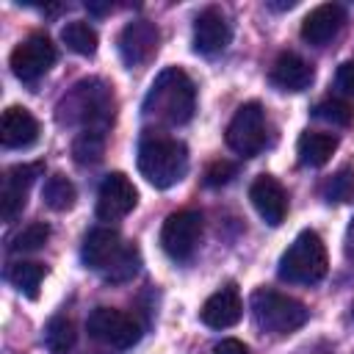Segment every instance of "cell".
Segmentation results:
<instances>
[{
	"label": "cell",
	"mask_w": 354,
	"mask_h": 354,
	"mask_svg": "<svg viewBox=\"0 0 354 354\" xmlns=\"http://www.w3.org/2000/svg\"><path fill=\"white\" fill-rule=\"evenodd\" d=\"M61 39L77 55H94L97 53V30L88 22H83V19L66 22L64 30H61Z\"/></svg>",
	"instance_id": "obj_25"
},
{
	"label": "cell",
	"mask_w": 354,
	"mask_h": 354,
	"mask_svg": "<svg viewBox=\"0 0 354 354\" xmlns=\"http://www.w3.org/2000/svg\"><path fill=\"white\" fill-rule=\"evenodd\" d=\"M55 64V44L44 33H33L11 53V72L22 83H36Z\"/></svg>",
	"instance_id": "obj_9"
},
{
	"label": "cell",
	"mask_w": 354,
	"mask_h": 354,
	"mask_svg": "<svg viewBox=\"0 0 354 354\" xmlns=\"http://www.w3.org/2000/svg\"><path fill=\"white\" fill-rule=\"evenodd\" d=\"M122 249H124V241H122V235H119L116 230H111V227H97V230H91V232L86 235L80 257H83V263H86L88 268H94V271L102 274V271L119 257Z\"/></svg>",
	"instance_id": "obj_18"
},
{
	"label": "cell",
	"mask_w": 354,
	"mask_h": 354,
	"mask_svg": "<svg viewBox=\"0 0 354 354\" xmlns=\"http://www.w3.org/2000/svg\"><path fill=\"white\" fill-rule=\"evenodd\" d=\"M47 238H50V227L44 221H33V224H28L25 230H19L11 238L8 249L11 252H36V249H41L47 243Z\"/></svg>",
	"instance_id": "obj_28"
},
{
	"label": "cell",
	"mask_w": 354,
	"mask_h": 354,
	"mask_svg": "<svg viewBox=\"0 0 354 354\" xmlns=\"http://www.w3.org/2000/svg\"><path fill=\"white\" fill-rule=\"evenodd\" d=\"M230 39H232V28H230V19L221 8L210 6V8L199 11V17L194 22V50L199 55L213 58V55L224 53Z\"/></svg>",
	"instance_id": "obj_12"
},
{
	"label": "cell",
	"mask_w": 354,
	"mask_h": 354,
	"mask_svg": "<svg viewBox=\"0 0 354 354\" xmlns=\"http://www.w3.org/2000/svg\"><path fill=\"white\" fill-rule=\"evenodd\" d=\"M249 199L254 205V210L260 213V218L268 227H279L285 221L288 213V194L279 185V180H274L271 174H260L252 188H249Z\"/></svg>",
	"instance_id": "obj_14"
},
{
	"label": "cell",
	"mask_w": 354,
	"mask_h": 354,
	"mask_svg": "<svg viewBox=\"0 0 354 354\" xmlns=\"http://www.w3.org/2000/svg\"><path fill=\"white\" fill-rule=\"evenodd\" d=\"M158 41H160V33H158L155 22L133 19L122 28L116 44H119V55L127 66H141L158 53Z\"/></svg>",
	"instance_id": "obj_11"
},
{
	"label": "cell",
	"mask_w": 354,
	"mask_h": 354,
	"mask_svg": "<svg viewBox=\"0 0 354 354\" xmlns=\"http://www.w3.org/2000/svg\"><path fill=\"white\" fill-rule=\"evenodd\" d=\"M329 271V254L318 232L304 230L279 257V279L293 285H315Z\"/></svg>",
	"instance_id": "obj_4"
},
{
	"label": "cell",
	"mask_w": 354,
	"mask_h": 354,
	"mask_svg": "<svg viewBox=\"0 0 354 354\" xmlns=\"http://www.w3.org/2000/svg\"><path fill=\"white\" fill-rule=\"evenodd\" d=\"M86 329L94 340L111 346V348H130L141 340V321L124 310L116 307H97L91 310Z\"/></svg>",
	"instance_id": "obj_6"
},
{
	"label": "cell",
	"mask_w": 354,
	"mask_h": 354,
	"mask_svg": "<svg viewBox=\"0 0 354 354\" xmlns=\"http://www.w3.org/2000/svg\"><path fill=\"white\" fill-rule=\"evenodd\" d=\"M213 354H249V348L235 337H224L221 343H216Z\"/></svg>",
	"instance_id": "obj_32"
},
{
	"label": "cell",
	"mask_w": 354,
	"mask_h": 354,
	"mask_svg": "<svg viewBox=\"0 0 354 354\" xmlns=\"http://www.w3.org/2000/svg\"><path fill=\"white\" fill-rule=\"evenodd\" d=\"M105 152V133L102 130H80L72 141V158L80 166H94L102 160Z\"/></svg>",
	"instance_id": "obj_22"
},
{
	"label": "cell",
	"mask_w": 354,
	"mask_h": 354,
	"mask_svg": "<svg viewBox=\"0 0 354 354\" xmlns=\"http://www.w3.org/2000/svg\"><path fill=\"white\" fill-rule=\"evenodd\" d=\"M44 274H47V268H44L41 263H30V260H17V263H11L8 271H6L8 282H11L19 293H25L28 299H36V296H39V285H41Z\"/></svg>",
	"instance_id": "obj_21"
},
{
	"label": "cell",
	"mask_w": 354,
	"mask_h": 354,
	"mask_svg": "<svg viewBox=\"0 0 354 354\" xmlns=\"http://www.w3.org/2000/svg\"><path fill=\"white\" fill-rule=\"evenodd\" d=\"M39 171H41V163H17L6 171L3 191H0V216H3V221H14L22 213V207L28 202V191H30Z\"/></svg>",
	"instance_id": "obj_13"
},
{
	"label": "cell",
	"mask_w": 354,
	"mask_h": 354,
	"mask_svg": "<svg viewBox=\"0 0 354 354\" xmlns=\"http://www.w3.org/2000/svg\"><path fill=\"white\" fill-rule=\"evenodd\" d=\"M271 83L279 88V91H304L310 88L313 77H315V69L310 61H304L301 55L296 53H282L274 66H271Z\"/></svg>",
	"instance_id": "obj_19"
},
{
	"label": "cell",
	"mask_w": 354,
	"mask_h": 354,
	"mask_svg": "<svg viewBox=\"0 0 354 354\" xmlns=\"http://www.w3.org/2000/svg\"><path fill=\"white\" fill-rule=\"evenodd\" d=\"M348 254L354 257V224H351V230H348Z\"/></svg>",
	"instance_id": "obj_34"
},
{
	"label": "cell",
	"mask_w": 354,
	"mask_h": 354,
	"mask_svg": "<svg viewBox=\"0 0 354 354\" xmlns=\"http://www.w3.org/2000/svg\"><path fill=\"white\" fill-rule=\"evenodd\" d=\"M138 171L155 188L177 185L188 171V147L169 136H144L138 144Z\"/></svg>",
	"instance_id": "obj_2"
},
{
	"label": "cell",
	"mask_w": 354,
	"mask_h": 354,
	"mask_svg": "<svg viewBox=\"0 0 354 354\" xmlns=\"http://www.w3.org/2000/svg\"><path fill=\"white\" fill-rule=\"evenodd\" d=\"M343 22H346V8L343 6H337V3H321V6H315L301 19V39L307 44L321 47V44L332 41L340 33Z\"/></svg>",
	"instance_id": "obj_16"
},
{
	"label": "cell",
	"mask_w": 354,
	"mask_h": 354,
	"mask_svg": "<svg viewBox=\"0 0 354 354\" xmlns=\"http://www.w3.org/2000/svg\"><path fill=\"white\" fill-rule=\"evenodd\" d=\"M241 315H243V301H241V293L235 285L218 288L213 296L205 299V304L199 310L202 324L210 329H230L241 321Z\"/></svg>",
	"instance_id": "obj_15"
},
{
	"label": "cell",
	"mask_w": 354,
	"mask_h": 354,
	"mask_svg": "<svg viewBox=\"0 0 354 354\" xmlns=\"http://www.w3.org/2000/svg\"><path fill=\"white\" fill-rule=\"evenodd\" d=\"M335 149H337V138L332 133H321V130H304L299 136V144H296L299 160L304 166H313V169L329 163Z\"/></svg>",
	"instance_id": "obj_20"
},
{
	"label": "cell",
	"mask_w": 354,
	"mask_h": 354,
	"mask_svg": "<svg viewBox=\"0 0 354 354\" xmlns=\"http://www.w3.org/2000/svg\"><path fill=\"white\" fill-rule=\"evenodd\" d=\"M75 340H77V332H75V324L64 315H55L47 321V329H44V346L50 354H69L75 348Z\"/></svg>",
	"instance_id": "obj_23"
},
{
	"label": "cell",
	"mask_w": 354,
	"mask_h": 354,
	"mask_svg": "<svg viewBox=\"0 0 354 354\" xmlns=\"http://www.w3.org/2000/svg\"><path fill=\"white\" fill-rule=\"evenodd\" d=\"M199 238H202V216L196 210H177L160 227V246L177 263L194 257Z\"/></svg>",
	"instance_id": "obj_8"
},
{
	"label": "cell",
	"mask_w": 354,
	"mask_h": 354,
	"mask_svg": "<svg viewBox=\"0 0 354 354\" xmlns=\"http://www.w3.org/2000/svg\"><path fill=\"white\" fill-rule=\"evenodd\" d=\"M335 83H337V88H340L346 97H354V61H343V64L337 66Z\"/></svg>",
	"instance_id": "obj_31"
},
{
	"label": "cell",
	"mask_w": 354,
	"mask_h": 354,
	"mask_svg": "<svg viewBox=\"0 0 354 354\" xmlns=\"http://www.w3.org/2000/svg\"><path fill=\"white\" fill-rule=\"evenodd\" d=\"M141 111H144V119H152L158 124H169V127L188 124L194 111H196V86H194V80L180 66L163 69L152 80Z\"/></svg>",
	"instance_id": "obj_1"
},
{
	"label": "cell",
	"mask_w": 354,
	"mask_h": 354,
	"mask_svg": "<svg viewBox=\"0 0 354 354\" xmlns=\"http://www.w3.org/2000/svg\"><path fill=\"white\" fill-rule=\"evenodd\" d=\"M138 266H141L138 249H136L133 243H124V249L119 252V257L102 271V279H105V282H127V279L136 277Z\"/></svg>",
	"instance_id": "obj_26"
},
{
	"label": "cell",
	"mask_w": 354,
	"mask_h": 354,
	"mask_svg": "<svg viewBox=\"0 0 354 354\" xmlns=\"http://www.w3.org/2000/svg\"><path fill=\"white\" fill-rule=\"evenodd\" d=\"M324 196L329 202H337V205H346V202H354V169H340L335 171L326 185H324Z\"/></svg>",
	"instance_id": "obj_27"
},
{
	"label": "cell",
	"mask_w": 354,
	"mask_h": 354,
	"mask_svg": "<svg viewBox=\"0 0 354 354\" xmlns=\"http://www.w3.org/2000/svg\"><path fill=\"white\" fill-rule=\"evenodd\" d=\"M86 8H88L91 14H97V17H102V14L111 11V3H86Z\"/></svg>",
	"instance_id": "obj_33"
},
{
	"label": "cell",
	"mask_w": 354,
	"mask_h": 354,
	"mask_svg": "<svg viewBox=\"0 0 354 354\" xmlns=\"http://www.w3.org/2000/svg\"><path fill=\"white\" fill-rule=\"evenodd\" d=\"M113 119V97L102 80H80L58 105L61 124H83V130H102Z\"/></svg>",
	"instance_id": "obj_3"
},
{
	"label": "cell",
	"mask_w": 354,
	"mask_h": 354,
	"mask_svg": "<svg viewBox=\"0 0 354 354\" xmlns=\"http://www.w3.org/2000/svg\"><path fill=\"white\" fill-rule=\"evenodd\" d=\"M39 138V122L28 108L11 105L0 116V144L6 149H28Z\"/></svg>",
	"instance_id": "obj_17"
},
{
	"label": "cell",
	"mask_w": 354,
	"mask_h": 354,
	"mask_svg": "<svg viewBox=\"0 0 354 354\" xmlns=\"http://www.w3.org/2000/svg\"><path fill=\"white\" fill-rule=\"evenodd\" d=\"M41 199H44V205H47L50 210L64 213V210H69V207L75 205L77 191H75V185H72L69 177L53 174V177H47V183H44V188H41Z\"/></svg>",
	"instance_id": "obj_24"
},
{
	"label": "cell",
	"mask_w": 354,
	"mask_h": 354,
	"mask_svg": "<svg viewBox=\"0 0 354 354\" xmlns=\"http://www.w3.org/2000/svg\"><path fill=\"white\" fill-rule=\"evenodd\" d=\"M266 144V111L260 102H243L227 124V147L241 158H254Z\"/></svg>",
	"instance_id": "obj_7"
},
{
	"label": "cell",
	"mask_w": 354,
	"mask_h": 354,
	"mask_svg": "<svg viewBox=\"0 0 354 354\" xmlns=\"http://www.w3.org/2000/svg\"><path fill=\"white\" fill-rule=\"evenodd\" d=\"M315 116L318 119H326L332 124H340V127H348L354 122V108L343 100H324L315 105Z\"/></svg>",
	"instance_id": "obj_29"
},
{
	"label": "cell",
	"mask_w": 354,
	"mask_h": 354,
	"mask_svg": "<svg viewBox=\"0 0 354 354\" xmlns=\"http://www.w3.org/2000/svg\"><path fill=\"white\" fill-rule=\"evenodd\" d=\"M252 315L260 329H266L271 335H290L307 324L310 310L293 296L260 288L252 293Z\"/></svg>",
	"instance_id": "obj_5"
},
{
	"label": "cell",
	"mask_w": 354,
	"mask_h": 354,
	"mask_svg": "<svg viewBox=\"0 0 354 354\" xmlns=\"http://www.w3.org/2000/svg\"><path fill=\"white\" fill-rule=\"evenodd\" d=\"M235 177V166L230 163V160H213L210 166H207V171H205V183L207 185H224V183H230Z\"/></svg>",
	"instance_id": "obj_30"
},
{
	"label": "cell",
	"mask_w": 354,
	"mask_h": 354,
	"mask_svg": "<svg viewBox=\"0 0 354 354\" xmlns=\"http://www.w3.org/2000/svg\"><path fill=\"white\" fill-rule=\"evenodd\" d=\"M136 202H138V191L130 183V177L122 171H111L97 188V218L119 221L136 207Z\"/></svg>",
	"instance_id": "obj_10"
}]
</instances>
